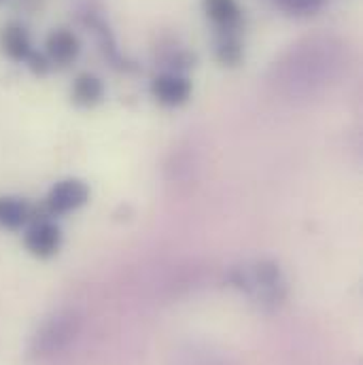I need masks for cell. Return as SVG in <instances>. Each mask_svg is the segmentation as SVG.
Listing matches in <instances>:
<instances>
[{
    "instance_id": "cell-1",
    "label": "cell",
    "mask_w": 363,
    "mask_h": 365,
    "mask_svg": "<svg viewBox=\"0 0 363 365\" xmlns=\"http://www.w3.org/2000/svg\"><path fill=\"white\" fill-rule=\"evenodd\" d=\"M90 200V187L81 179H62L58 181L45 197V212L51 217L68 215L86 206Z\"/></svg>"
},
{
    "instance_id": "cell-2",
    "label": "cell",
    "mask_w": 363,
    "mask_h": 365,
    "mask_svg": "<svg viewBox=\"0 0 363 365\" xmlns=\"http://www.w3.org/2000/svg\"><path fill=\"white\" fill-rule=\"evenodd\" d=\"M24 247L32 257L49 259L62 247V230L53 221H49L47 217L36 219V221L28 223V227H26Z\"/></svg>"
},
{
    "instance_id": "cell-3",
    "label": "cell",
    "mask_w": 363,
    "mask_h": 365,
    "mask_svg": "<svg viewBox=\"0 0 363 365\" xmlns=\"http://www.w3.org/2000/svg\"><path fill=\"white\" fill-rule=\"evenodd\" d=\"M191 81L179 73H162L151 81V96L168 108L181 106L191 98Z\"/></svg>"
},
{
    "instance_id": "cell-4",
    "label": "cell",
    "mask_w": 363,
    "mask_h": 365,
    "mask_svg": "<svg viewBox=\"0 0 363 365\" xmlns=\"http://www.w3.org/2000/svg\"><path fill=\"white\" fill-rule=\"evenodd\" d=\"M81 53L79 36L68 28H56L45 38V56L51 60L53 66H68Z\"/></svg>"
},
{
    "instance_id": "cell-5",
    "label": "cell",
    "mask_w": 363,
    "mask_h": 365,
    "mask_svg": "<svg viewBox=\"0 0 363 365\" xmlns=\"http://www.w3.org/2000/svg\"><path fill=\"white\" fill-rule=\"evenodd\" d=\"M0 51L13 62H26L32 51V38L24 24L6 21L0 28Z\"/></svg>"
},
{
    "instance_id": "cell-6",
    "label": "cell",
    "mask_w": 363,
    "mask_h": 365,
    "mask_svg": "<svg viewBox=\"0 0 363 365\" xmlns=\"http://www.w3.org/2000/svg\"><path fill=\"white\" fill-rule=\"evenodd\" d=\"M36 219H41L36 217V206H32L28 200L15 197V195L0 197V227L2 230L17 232Z\"/></svg>"
},
{
    "instance_id": "cell-7",
    "label": "cell",
    "mask_w": 363,
    "mask_h": 365,
    "mask_svg": "<svg viewBox=\"0 0 363 365\" xmlns=\"http://www.w3.org/2000/svg\"><path fill=\"white\" fill-rule=\"evenodd\" d=\"M202 9L221 32H234L242 21V9L236 0H202Z\"/></svg>"
},
{
    "instance_id": "cell-8",
    "label": "cell",
    "mask_w": 363,
    "mask_h": 365,
    "mask_svg": "<svg viewBox=\"0 0 363 365\" xmlns=\"http://www.w3.org/2000/svg\"><path fill=\"white\" fill-rule=\"evenodd\" d=\"M71 100L81 108H93L104 100V83L91 73H81L71 88Z\"/></svg>"
},
{
    "instance_id": "cell-9",
    "label": "cell",
    "mask_w": 363,
    "mask_h": 365,
    "mask_svg": "<svg viewBox=\"0 0 363 365\" xmlns=\"http://www.w3.org/2000/svg\"><path fill=\"white\" fill-rule=\"evenodd\" d=\"M215 58L225 68H236L238 64H242L245 49L240 38L234 32H221V36L215 43Z\"/></svg>"
},
{
    "instance_id": "cell-10",
    "label": "cell",
    "mask_w": 363,
    "mask_h": 365,
    "mask_svg": "<svg viewBox=\"0 0 363 365\" xmlns=\"http://www.w3.org/2000/svg\"><path fill=\"white\" fill-rule=\"evenodd\" d=\"M325 0H276V4L289 15H312L323 6Z\"/></svg>"
},
{
    "instance_id": "cell-11",
    "label": "cell",
    "mask_w": 363,
    "mask_h": 365,
    "mask_svg": "<svg viewBox=\"0 0 363 365\" xmlns=\"http://www.w3.org/2000/svg\"><path fill=\"white\" fill-rule=\"evenodd\" d=\"M26 66H28V71L34 75V77H45V75H49V71H51V60L45 56V53H41V51H30V56L26 58V62H24Z\"/></svg>"
},
{
    "instance_id": "cell-12",
    "label": "cell",
    "mask_w": 363,
    "mask_h": 365,
    "mask_svg": "<svg viewBox=\"0 0 363 365\" xmlns=\"http://www.w3.org/2000/svg\"><path fill=\"white\" fill-rule=\"evenodd\" d=\"M0 2H4V0H0Z\"/></svg>"
}]
</instances>
